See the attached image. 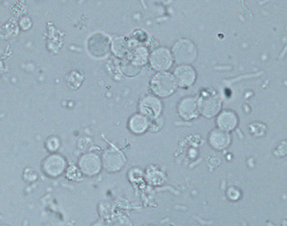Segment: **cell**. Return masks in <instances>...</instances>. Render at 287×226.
<instances>
[{"instance_id": "6da1fadb", "label": "cell", "mask_w": 287, "mask_h": 226, "mask_svg": "<svg viewBox=\"0 0 287 226\" xmlns=\"http://www.w3.org/2000/svg\"><path fill=\"white\" fill-rule=\"evenodd\" d=\"M178 86L173 74L167 71L155 73L150 83L152 92L159 98L170 96L177 90Z\"/></svg>"}, {"instance_id": "7a4b0ae2", "label": "cell", "mask_w": 287, "mask_h": 226, "mask_svg": "<svg viewBox=\"0 0 287 226\" xmlns=\"http://www.w3.org/2000/svg\"><path fill=\"white\" fill-rule=\"evenodd\" d=\"M197 103L199 114L206 118H211L220 112L222 100L216 92L209 89L200 94L197 98Z\"/></svg>"}, {"instance_id": "3957f363", "label": "cell", "mask_w": 287, "mask_h": 226, "mask_svg": "<svg viewBox=\"0 0 287 226\" xmlns=\"http://www.w3.org/2000/svg\"><path fill=\"white\" fill-rule=\"evenodd\" d=\"M171 54L178 65H190L196 58L197 48L190 40L181 39L174 44Z\"/></svg>"}, {"instance_id": "277c9868", "label": "cell", "mask_w": 287, "mask_h": 226, "mask_svg": "<svg viewBox=\"0 0 287 226\" xmlns=\"http://www.w3.org/2000/svg\"><path fill=\"white\" fill-rule=\"evenodd\" d=\"M102 166L109 173H116L124 166L126 159L124 153L120 150L110 148L106 150L101 158Z\"/></svg>"}, {"instance_id": "5b68a950", "label": "cell", "mask_w": 287, "mask_h": 226, "mask_svg": "<svg viewBox=\"0 0 287 226\" xmlns=\"http://www.w3.org/2000/svg\"><path fill=\"white\" fill-rule=\"evenodd\" d=\"M151 67L158 72L167 71L173 66L174 59L170 51L164 47L156 49L149 59Z\"/></svg>"}, {"instance_id": "8992f818", "label": "cell", "mask_w": 287, "mask_h": 226, "mask_svg": "<svg viewBox=\"0 0 287 226\" xmlns=\"http://www.w3.org/2000/svg\"><path fill=\"white\" fill-rule=\"evenodd\" d=\"M162 107L161 101L154 94H149L143 97L138 105L140 113L150 120L159 117Z\"/></svg>"}, {"instance_id": "52a82bcc", "label": "cell", "mask_w": 287, "mask_h": 226, "mask_svg": "<svg viewBox=\"0 0 287 226\" xmlns=\"http://www.w3.org/2000/svg\"><path fill=\"white\" fill-rule=\"evenodd\" d=\"M78 165L81 172L88 176H93L101 171L102 163L101 158L94 153H88L79 159Z\"/></svg>"}, {"instance_id": "ba28073f", "label": "cell", "mask_w": 287, "mask_h": 226, "mask_svg": "<svg viewBox=\"0 0 287 226\" xmlns=\"http://www.w3.org/2000/svg\"><path fill=\"white\" fill-rule=\"evenodd\" d=\"M42 170L49 177H57L64 172L66 162L61 155L56 154L48 156L42 162Z\"/></svg>"}, {"instance_id": "9c48e42d", "label": "cell", "mask_w": 287, "mask_h": 226, "mask_svg": "<svg viewBox=\"0 0 287 226\" xmlns=\"http://www.w3.org/2000/svg\"><path fill=\"white\" fill-rule=\"evenodd\" d=\"M177 111L180 117L185 120L196 118L199 114L197 98L193 96H186L179 102Z\"/></svg>"}, {"instance_id": "30bf717a", "label": "cell", "mask_w": 287, "mask_h": 226, "mask_svg": "<svg viewBox=\"0 0 287 226\" xmlns=\"http://www.w3.org/2000/svg\"><path fill=\"white\" fill-rule=\"evenodd\" d=\"M173 75L178 86L186 88L192 86L196 78L195 69L190 65H178L174 71Z\"/></svg>"}, {"instance_id": "8fae6325", "label": "cell", "mask_w": 287, "mask_h": 226, "mask_svg": "<svg viewBox=\"0 0 287 226\" xmlns=\"http://www.w3.org/2000/svg\"><path fill=\"white\" fill-rule=\"evenodd\" d=\"M231 138L228 132L218 128L212 130L209 135V143L215 150H221L226 148Z\"/></svg>"}, {"instance_id": "7c38bea8", "label": "cell", "mask_w": 287, "mask_h": 226, "mask_svg": "<svg viewBox=\"0 0 287 226\" xmlns=\"http://www.w3.org/2000/svg\"><path fill=\"white\" fill-rule=\"evenodd\" d=\"M238 117L231 110H224L218 114L216 124L218 128L228 132L234 130L238 124Z\"/></svg>"}, {"instance_id": "4fadbf2b", "label": "cell", "mask_w": 287, "mask_h": 226, "mask_svg": "<svg viewBox=\"0 0 287 226\" xmlns=\"http://www.w3.org/2000/svg\"><path fill=\"white\" fill-rule=\"evenodd\" d=\"M149 120L140 113L134 114L128 121V128L132 133L135 134H142L149 127Z\"/></svg>"}, {"instance_id": "5bb4252c", "label": "cell", "mask_w": 287, "mask_h": 226, "mask_svg": "<svg viewBox=\"0 0 287 226\" xmlns=\"http://www.w3.org/2000/svg\"><path fill=\"white\" fill-rule=\"evenodd\" d=\"M112 44V49L114 53L119 56H123L127 50L125 40L121 38H118L114 40Z\"/></svg>"}, {"instance_id": "9a60e30c", "label": "cell", "mask_w": 287, "mask_h": 226, "mask_svg": "<svg viewBox=\"0 0 287 226\" xmlns=\"http://www.w3.org/2000/svg\"><path fill=\"white\" fill-rule=\"evenodd\" d=\"M47 146L50 151L55 150L59 146L58 141L55 138H51L48 142Z\"/></svg>"}, {"instance_id": "2e32d148", "label": "cell", "mask_w": 287, "mask_h": 226, "mask_svg": "<svg viewBox=\"0 0 287 226\" xmlns=\"http://www.w3.org/2000/svg\"><path fill=\"white\" fill-rule=\"evenodd\" d=\"M228 195L231 199L236 200L239 197L240 193L237 189L231 188L228 191Z\"/></svg>"}]
</instances>
